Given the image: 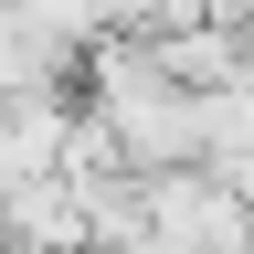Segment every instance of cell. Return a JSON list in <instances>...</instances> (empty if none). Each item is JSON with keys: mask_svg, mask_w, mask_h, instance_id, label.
<instances>
[{"mask_svg": "<svg viewBox=\"0 0 254 254\" xmlns=\"http://www.w3.org/2000/svg\"><path fill=\"white\" fill-rule=\"evenodd\" d=\"M148 254H254V201L212 170L148 180Z\"/></svg>", "mask_w": 254, "mask_h": 254, "instance_id": "6da1fadb", "label": "cell"}]
</instances>
